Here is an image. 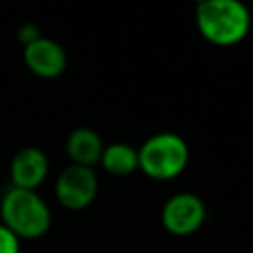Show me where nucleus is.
I'll use <instances>...</instances> for the list:
<instances>
[{
  "mask_svg": "<svg viewBox=\"0 0 253 253\" xmlns=\"http://www.w3.org/2000/svg\"><path fill=\"white\" fill-rule=\"evenodd\" d=\"M16 36H18V42L26 47V45H30V43H34L36 40H40L42 38V32H40V28L36 26V24H22L20 28H18V32H16Z\"/></svg>",
  "mask_w": 253,
  "mask_h": 253,
  "instance_id": "nucleus-11",
  "label": "nucleus"
},
{
  "mask_svg": "<svg viewBox=\"0 0 253 253\" xmlns=\"http://www.w3.org/2000/svg\"><path fill=\"white\" fill-rule=\"evenodd\" d=\"M49 174V160L43 150L26 146L18 150L10 162V180L14 188L36 190Z\"/></svg>",
  "mask_w": 253,
  "mask_h": 253,
  "instance_id": "nucleus-7",
  "label": "nucleus"
},
{
  "mask_svg": "<svg viewBox=\"0 0 253 253\" xmlns=\"http://www.w3.org/2000/svg\"><path fill=\"white\" fill-rule=\"evenodd\" d=\"M99 164L111 176H128L138 170V152L126 142H111L103 146Z\"/></svg>",
  "mask_w": 253,
  "mask_h": 253,
  "instance_id": "nucleus-9",
  "label": "nucleus"
},
{
  "mask_svg": "<svg viewBox=\"0 0 253 253\" xmlns=\"http://www.w3.org/2000/svg\"><path fill=\"white\" fill-rule=\"evenodd\" d=\"M24 63L36 77L55 79L67 67V53L61 43L42 36L40 40L24 47Z\"/></svg>",
  "mask_w": 253,
  "mask_h": 253,
  "instance_id": "nucleus-6",
  "label": "nucleus"
},
{
  "mask_svg": "<svg viewBox=\"0 0 253 253\" xmlns=\"http://www.w3.org/2000/svg\"><path fill=\"white\" fill-rule=\"evenodd\" d=\"M20 239L0 223V253H20Z\"/></svg>",
  "mask_w": 253,
  "mask_h": 253,
  "instance_id": "nucleus-10",
  "label": "nucleus"
},
{
  "mask_svg": "<svg viewBox=\"0 0 253 253\" xmlns=\"http://www.w3.org/2000/svg\"><path fill=\"white\" fill-rule=\"evenodd\" d=\"M65 152H67L71 164L93 168L101 160L103 140H101V136L93 128L79 126V128H75V130H71L67 134V138H65Z\"/></svg>",
  "mask_w": 253,
  "mask_h": 253,
  "instance_id": "nucleus-8",
  "label": "nucleus"
},
{
  "mask_svg": "<svg viewBox=\"0 0 253 253\" xmlns=\"http://www.w3.org/2000/svg\"><path fill=\"white\" fill-rule=\"evenodd\" d=\"M136 152L138 170L156 182H170L178 178L190 160V148L176 132H156L148 136Z\"/></svg>",
  "mask_w": 253,
  "mask_h": 253,
  "instance_id": "nucleus-3",
  "label": "nucleus"
},
{
  "mask_svg": "<svg viewBox=\"0 0 253 253\" xmlns=\"http://www.w3.org/2000/svg\"><path fill=\"white\" fill-rule=\"evenodd\" d=\"M0 223L20 241H34L49 231L51 210L36 190L10 186L0 200Z\"/></svg>",
  "mask_w": 253,
  "mask_h": 253,
  "instance_id": "nucleus-1",
  "label": "nucleus"
},
{
  "mask_svg": "<svg viewBox=\"0 0 253 253\" xmlns=\"http://www.w3.org/2000/svg\"><path fill=\"white\" fill-rule=\"evenodd\" d=\"M99 190V180L93 168L87 166H77L69 164L63 168L55 180V200L59 202L61 208L71 210V211H81L87 210Z\"/></svg>",
  "mask_w": 253,
  "mask_h": 253,
  "instance_id": "nucleus-4",
  "label": "nucleus"
},
{
  "mask_svg": "<svg viewBox=\"0 0 253 253\" xmlns=\"http://www.w3.org/2000/svg\"><path fill=\"white\" fill-rule=\"evenodd\" d=\"M196 26L210 43L229 47L247 38L251 14L237 0H204L196 6Z\"/></svg>",
  "mask_w": 253,
  "mask_h": 253,
  "instance_id": "nucleus-2",
  "label": "nucleus"
},
{
  "mask_svg": "<svg viewBox=\"0 0 253 253\" xmlns=\"http://www.w3.org/2000/svg\"><path fill=\"white\" fill-rule=\"evenodd\" d=\"M206 213V204L198 194L180 192L164 202L160 210V221L168 233L186 237L204 225Z\"/></svg>",
  "mask_w": 253,
  "mask_h": 253,
  "instance_id": "nucleus-5",
  "label": "nucleus"
}]
</instances>
